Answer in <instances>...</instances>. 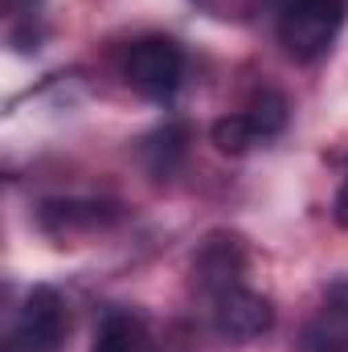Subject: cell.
<instances>
[{"label":"cell","instance_id":"obj_12","mask_svg":"<svg viewBox=\"0 0 348 352\" xmlns=\"http://www.w3.org/2000/svg\"><path fill=\"white\" fill-rule=\"evenodd\" d=\"M336 221L348 226V180L340 184V192H336Z\"/></svg>","mask_w":348,"mask_h":352},{"label":"cell","instance_id":"obj_4","mask_svg":"<svg viewBox=\"0 0 348 352\" xmlns=\"http://www.w3.org/2000/svg\"><path fill=\"white\" fill-rule=\"evenodd\" d=\"M270 324H274V307H270V299L259 295V291H250V287H230V291H221L217 299H213V328L226 336V340H254L262 332H270Z\"/></svg>","mask_w":348,"mask_h":352},{"label":"cell","instance_id":"obj_6","mask_svg":"<svg viewBox=\"0 0 348 352\" xmlns=\"http://www.w3.org/2000/svg\"><path fill=\"white\" fill-rule=\"evenodd\" d=\"M303 352H348V278H336L303 328Z\"/></svg>","mask_w":348,"mask_h":352},{"label":"cell","instance_id":"obj_10","mask_svg":"<svg viewBox=\"0 0 348 352\" xmlns=\"http://www.w3.org/2000/svg\"><path fill=\"white\" fill-rule=\"evenodd\" d=\"M213 144L226 156H242L250 144H259V135H254V127H250L246 115H226V119L213 123Z\"/></svg>","mask_w":348,"mask_h":352},{"label":"cell","instance_id":"obj_13","mask_svg":"<svg viewBox=\"0 0 348 352\" xmlns=\"http://www.w3.org/2000/svg\"><path fill=\"white\" fill-rule=\"evenodd\" d=\"M266 4H270V8H274V16H279V12H283V8H291L295 0H266Z\"/></svg>","mask_w":348,"mask_h":352},{"label":"cell","instance_id":"obj_8","mask_svg":"<svg viewBox=\"0 0 348 352\" xmlns=\"http://www.w3.org/2000/svg\"><path fill=\"white\" fill-rule=\"evenodd\" d=\"M90 352H144V324L131 311H107L94 328Z\"/></svg>","mask_w":348,"mask_h":352},{"label":"cell","instance_id":"obj_3","mask_svg":"<svg viewBox=\"0 0 348 352\" xmlns=\"http://www.w3.org/2000/svg\"><path fill=\"white\" fill-rule=\"evenodd\" d=\"M62 336H66V303L54 287L37 283L25 295L21 320H17L4 352H58Z\"/></svg>","mask_w":348,"mask_h":352},{"label":"cell","instance_id":"obj_9","mask_svg":"<svg viewBox=\"0 0 348 352\" xmlns=\"http://www.w3.org/2000/svg\"><path fill=\"white\" fill-rule=\"evenodd\" d=\"M242 115L250 119V127H254V135H259V140H270V135H279V131L287 127L291 107H287V98H283L279 90H259Z\"/></svg>","mask_w":348,"mask_h":352},{"label":"cell","instance_id":"obj_2","mask_svg":"<svg viewBox=\"0 0 348 352\" xmlns=\"http://www.w3.org/2000/svg\"><path fill=\"white\" fill-rule=\"evenodd\" d=\"M123 74H127L135 94H144L152 102H168L180 90V78H184V50L173 37H144L131 45Z\"/></svg>","mask_w":348,"mask_h":352},{"label":"cell","instance_id":"obj_11","mask_svg":"<svg viewBox=\"0 0 348 352\" xmlns=\"http://www.w3.org/2000/svg\"><path fill=\"white\" fill-rule=\"evenodd\" d=\"M54 217H62V230L66 226H74V221H83V226H98V221H107V217H115L111 213V205H78V201H70V205H45L41 209V221H54Z\"/></svg>","mask_w":348,"mask_h":352},{"label":"cell","instance_id":"obj_1","mask_svg":"<svg viewBox=\"0 0 348 352\" xmlns=\"http://www.w3.org/2000/svg\"><path fill=\"white\" fill-rule=\"evenodd\" d=\"M345 29V0H295L279 12V41L295 62H316Z\"/></svg>","mask_w":348,"mask_h":352},{"label":"cell","instance_id":"obj_5","mask_svg":"<svg viewBox=\"0 0 348 352\" xmlns=\"http://www.w3.org/2000/svg\"><path fill=\"white\" fill-rule=\"evenodd\" d=\"M242 270H246V250H242L238 238H226V234H213V238L197 250V258H193L197 287L209 291L213 299H217L221 291L238 287V283H242Z\"/></svg>","mask_w":348,"mask_h":352},{"label":"cell","instance_id":"obj_7","mask_svg":"<svg viewBox=\"0 0 348 352\" xmlns=\"http://www.w3.org/2000/svg\"><path fill=\"white\" fill-rule=\"evenodd\" d=\"M184 148H188V131L180 123H164L140 144V156H144L152 176H173L176 164L184 160Z\"/></svg>","mask_w":348,"mask_h":352}]
</instances>
